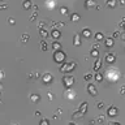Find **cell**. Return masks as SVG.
<instances>
[{
	"label": "cell",
	"instance_id": "obj_38",
	"mask_svg": "<svg viewBox=\"0 0 125 125\" xmlns=\"http://www.w3.org/2000/svg\"><path fill=\"white\" fill-rule=\"evenodd\" d=\"M39 72H34V78H39Z\"/></svg>",
	"mask_w": 125,
	"mask_h": 125
},
{
	"label": "cell",
	"instance_id": "obj_32",
	"mask_svg": "<svg viewBox=\"0 0 125 125\" xmlns=\"http://www.w3.org/2000/svg\"><path fill=\"white\" fill-rule=\"evenodd\" d=\"M37 16H38V12L35 10V12H34V14H33V16H30V18H29V20H30V21H34V20H35V18H37Z\"/></svg>",
	"mask_w": 125,
	"mask_h": 125
},
{
	"label": "cell",
	"instance_id": "obj_13",
	"mask_svg": "<svg viewBox=\"0 0 125 125\" xmlns=\"http://www.w3.org/2000/svg\"><path fill=\"white\" fill-rule=\"evenodd\" d=\"M100 67H102V59L96 58V61H95V64H94V72H98L100 69Z\"/></svg>",
	"mask_w": 125,
	"mask_h": 125
},
{
	"label": "cell",
	"instance_id": "obj_9",
	"mask_svg": "<svg viewBox=\"0 0 125 125\" xmlns=\"http://www.w3.org/2000/svg\"><path fill=\"white\" fill-rule=\"evenodd\" d=\"M50 35H51L52 38H54V39H56V40H58L59 38L61 37V31H60L59 29H52V31L50 33Z\"/></svg>",
	"mask_w": 125,
	"mask_h": 125
},
{
	"label": "cell",
	"instance_id": "obj_37",
	"mask_svg": "<svg viewBox=\"0 0 125 125\" xmlns=\"http://www.w3.org/2000/svg\"><path fill=\"white\" fill-rule=\"evenodd\" d=\"M47 94H48V99H50V100H52V99L55 98V96H54V94H52V91H48Z\"/></svg>",
	"mask_w": 125,
	"mask_h": 125
},
{
	"label": "cell",
	"instance_id": "obj_18",
	"mask_svg": "<svg viewBox=\"0 0 125 125\" xmlns=\"http://www.w3.org/2000/svg\"><path fill=\"white\" fill-rule=\"evenodd\" d=\"M30 100H31L33 103H38V102L40 100V96L38 95V94H31V95H30Z\"/></svg>",
	"mask_w": 125,
	"mask_h": 125
},
{
	"label": "cell",
	"instance_id": "obj_4",
	"mask_svg": "<svg viewBox=\"0 0 125 125\" xmlns=\"http://www.w3.org/2000/svg\"><path fill=\"white\" fill-rule=\"evenodd\" d=\"M42 82L44 83V85H50V83L54 82V76H52L51 73H44L43 76H42Z\"/></svg>",
	"mask_w": 125,
	"mask_h": 125
},
{
	"label": "cell",
	"instance_id": "obj_42",
	"mask_svg": "<svg viewBox=\"0 0 125 125\" xmlns=\"http://www.w3.org/2000/svg\"><path fill=\"white\" fill-rule=\"evenodd\" d=\"M0 8H1V9H5V8H7V4H1V7H0Z\"/></svg>",
	"mask_w": 125,
	"mask_h": 125
},
{
	"label": "cell",
	"instance_id": "obj_15",
	"mask_svg": "<svg viewBox=\"0 0 125 125\" xmlns=\"http://www.w3.org/2000/svg\"><path fill=\"white\" fill-rule=\"evenodd\" d=\"M79 111L86 115V112H87V102H82V103L79 104Z\"/></svg>",
	"mask_w": 125,
	"mask_h": 125
},
{
	"label": "cell",
	"instance_id": "obj_22",
	"mask_svg": "<svg viewBox=\"0 0 125 125\" xmlns=\"http://www.w3.org/2000/svg\"><path fill=\"white\" fill-rule=\"evenodd\" d=\"M79 18H81V17H79L78 13H72V14H70V20L73 21V22H78Z\"/></svg>",
	"mask_w": 125,
	"mask_h": 125
},
{
	"label": "cell",
	"instance_id": "obj_25",
	"mask_svg": "<svg viewBox=\"0 0 125 125\" xmlns=\"http://www.w3.org/2000/svg\"><path fill=\"white\" fill-rule=\"evenodd\" d=\"M90 56H93V58H99V50H91V52H90Z\"/></svg>",
	"mask_w": 125,
	"mask_h": 125
},
{
	"label": "cell",
	"instance_id": "obj_3",
	"mask_svg": "<svg viewBox=\"0 0 125 125\" xmlns=\"http://www.w3.org/2000/svg\"><path fill=\"white\" fill-rule=\"evenodd\" d=\"M61 82L64 83L65 87H70V86H73V83L76 82V79H74V77H72V76H64L63 79H61Z\"/></svg>",
	"mask_w": 125,
	"mask_h": 125
},
{
	"label": "cell",
	"instance_id": "obj_12",
	"mask_svg": "<svg viewBox=\"0 0 125 125\" xmlns=\"http://www.w3.org/2000/svg\"><path fill=\"white\" fill-rule=\"evenodd\" d=\"M73 43H74V46H81V35H79V34H76L74 35V38H73Z\"/></svg>",
	"mask_w": 125,
	"mask_h": 125
},
{
	"label": "cell",
	"instance_id": "obj_34",
	"mask_svg": "<svg viewBox=\"0 0 125 125\" xmlns=\"http://www.w3.org/2000/svg\"><path fill=\"white\" fill-rule=\"evenodd\" d=\"M119 37H120L119 31H113V33H112V38H113V39H116V38H119Z\"/></svg>",
	"mask_w": 125,
	"mask_h": 125
},
{
	"label": "cell",
	"instance_id": "obj_2",
	"mask_svg": "<svg viewBox=\"0 0 125 125\" xmlns=\"http://www.w3.org/2000/svg\"><path fill=\"white\" fill-rule=\"evenodd\" d=\"M65 59H67V55H65V52L64 51H55V54H54V60H55V63H58V64H64L65 63Z\"/></svg>",
	"mask_w": 125,
	"mask_h": 125
},
{
	"label": "cell",
	"instance_id": "obj_17",
	"mask_svg": "<svg viewBox=\"0 0 125 125\" xmlns=\"http://www.w3.org/2000/svg\"><path fill=\"white\" fill-rule=\"evenodd\" d=\"M104 121H106L104 116L100 115V116H98L96 119H94V124H104Z\"/></svg>",
	"mask_w": 125,
	"mask_h": 125
},
{
	"label": "cell",
	"instance_id": "obj_26",
	"mask_svg": "<svg viewBox=\"0 0 125 125\" xmlns=\"http://www.w3.org/2000/svg\"><path fill=\"white\" fill-rule=\"evenodd\" d=\"M95 39H96L98 42L103 40V39H104V35H103V33H96V34H95Z\"/></svg>",
	"mask_w": 125,
	"mask_h": 125
},
{
	"label": "cell",
	"instance_id": "obj_7",
	"mask_svg": "<svg viewBox=\"0 0 125 125\" xmlns=\"http://www.w3.org/2000/svg\"><path fill=\"white\" fill-rule=\"evenodd\" d=\"M87 91H89V94H90L91 96H96V95H98V90H96V87L93 85V83H89Z\"/></svg>",
	"mask_w": 125,
	"mask_h": 125
},
{
	"label": "cell",
	"instance_id": "obj_40",
	"mask_svg": "<svg viewBox=\"0 0 125 125\" xmlns=\"http://www.w3.org/2000/svg\"><path fill=\"white\" fill-rule=\"evenodd\" d=\"M34 116H35V117H39V116H40V112H39V111H35V112H34Z\"/></svg>",
	"mask_w": 125,
	"mask_h": 125
},
{
	"label": "cell",
	"instance_id": "obj_27",
	"mask_svg": "<svg viewBox=\"0 0 125 125\" xmlns=\"http://www.w3.org/2000/svg\"><path fill=\"white\" fill-rule=\"evenodd\" d=\"M40 48H42V51H47V43L44 42V39H42L40 40Z\"/></svg>",
	"mask_w": 125,
	"mask_h": 125
},
{
	"label": "cell",
	"instance_id": "obj_16",
	"mask_svg": "<svg viewBox=\"0 0 125 125\" xmlns=\"http://www.w3.org/2000/svg\"><path fill=\"white\" fill-rule=\"evenodd\" d=\"M52 50L54 51H60L61 50V44H60V42H52Z\"/></svg>",
	"mask_w": 125,
	"mask_h": 125
},
{
	"label": "cell",
	"instance_id": "obj_30",
	"mask_svg": "<svg viewBox=\"0 0 125 125\" xmlns=\"http://www.w3.org/2000/svg\"><path fill=\"white\" fill-rule=\"evenodd\" d=\"M60 13L64 14V16H65V14H68V8H65V7H61V8H60Z\"/></svg>",
	"mask_w": 125,
	"mask_h": 125
},
{
	"label": "cell",
	"instance_id": "obj_41",
	"mask_svg": "<svg viewBox=\"0 0 125 125\" xmlns=\"http://www.w3.org/2000/svg\"><path fill=\"white\" fill-rule=\"evenodd\" d=\"M120 38H121V39H123V40L125 42V31H124L123 34H120Z\"/></svg>",
	"mask_w": 125,
	"mask_h": 125
},
{
	"label": "cell",
	"instance_id": "obj_24",
	"mask_svg": "<svg viewBox=\"0 0 125 125\" xmlns=\"http://www.w3.org/2000/svg\"><path fill=\"white\" fill-rule=\"evenodd\" d=\"M29 39H30V37H29V34H22V35H21V42H22V43H28V42H29Z\"/></svg>",
	"mask_w": 125,
	"mask_h": 125
},
{
	"label": "cell",
	"instance_id": "obj_21",
	"mask_svg": "<svg viewBox=\"0 0 125 125\" xmlns=\"http://www.w3.org/2000/svg\"><path fill=\"white\" fill-rule=\"evenodd\" d=\"M117 5V0H107V7L108 8H115Z\"/></svg>",
	"mask_w": 125,
	"mask_h": 125
},
{
	"label": "cell",
	"instance_id": "obj_6",
	"mask_svg": "<svg viewBox=\"0 0 125 125\" xmlns=\"http://www.w3.org/2000/svg\"><path fill=\"white\" fill-rule=\"evenodd\" d=\"M117 113H119V111H117L116 107H113V106L108 107V109H107V115H108L109 117H116Z\"/></svg>",
	"mask_w": 125,
	"mask_h": 125
},
{
	"label": "cell",
	"instance_id": "obj_35",
	"mask_svg": "<svg viewBox=\"0 0 125 125\" xmlns=\"http://www.w3.org/2000/svg\"><path fill=\"white\" fill-rule=\"evenodd\" d=\"M99 43H98V42H96V43H93V48H94V50H99Z\"/></svg>",
	"mask_w": 125,
	"mask_h": 125
},
{
	"label": "cell",
	"instance_id": "obj_11",
	"mask_svg": "<svg viewBox=\"0 0 125 125\" xmlns=\"http://www.w3.org/2000/svg\"><path fill=\"white\" fill-rule=\"evenodd\" d=\"M104 44H106V47L111 48V47H113V44H115V40H113V38H106Z\"/></svg>",
	"mask_w": 125,
	"mask_h": 125
},
{
	"label": "cell",
	"instance_id": "obj_44",
	"mask_svg": "<svg viewBox=\"0 0 125 125\" xmlns=\"http://www.w3.org/2000/svg\"><path fill=\"white\" fill-rule=\"evenodd\" d=\"M123 29H124V31H125V24H124V26H123Z\"/></svg>",
	"mask_w": 125,
	"mask_h": 125
},
{
	"label": "cell",
	"instance_id": "obj_29",
	"mask_svg": "<svg viewBox=\"0 0 125 125\" xmlns=\"http://www.w3.org/2000/svg\"><path fill=\"white\" fill-rule=\"evenodd\" d=\"M39 124H40V125H48V124H50V120H47V119H40Z\"/></svg>",
	"mask_w": 125,
	"mask_h": 125
},
{
	"label": "cell",
	"instance_id": "obj_5",
	"mask_svg": "<svg viewBox=\"0 0 125 125\" xmlns=\"http://www.w3.org/2000/svg\"><path fill=\"white\" fill-rule=\"evenodd\" d=\"M64 98L68 99V100H72V99H74V98H76V93L73 91V90H70L69 87H68V90L64 93Z\"/></svg>",
	"mask_w": 125,
	"mask_h": 125
},
{
	"label": "cell",
	"instance_id": "obj_28",
	"mask_svg": "<svg viewBox=\"0 0 125 125\" xmlns=\"http://www.w3.org/2000/svg\"><path fill=\"white\" fill-rule=\"evenodd\" d=\"M95 79L98 82H102V81H103V74H102V73H96L95 74Z\"/></svg>",
	"mask_w": 125,
	"mask_h": 125
},
{
	"label": "cell",
	"instance_id": "obj_20",
	"mask_svg": "<svg viewBox=\"0 0 125 125\" xmlns=\"http://www.w3.org/2000/svg\"><path fill=\"white\" fill-rule=\"evenodd\" d=\"M22 7H24L25 9H30V8L33 7L31 0H25V1H24V4H22Z\"/></svg>",
	"mask_w": 125,
	"mask_h": 125
},
{
	"label": "cell",
	"instance_id": "obj_14",
	"mask_svg": "<svg viewBox=\"0 0 125 125\" xmlns=\"http://www.w3.org/2000/svg\"><path fill=\"white\" fill-rule=\"evenodd\" d=\"M85 7H86V8H94V7H96L95 0H86V1H85Z\"/></svg>",
	"mask_w": 125,
	"mask_h": 125
},
{
	"label": "cell",
	"instance_id": "obj_39",
	"mask_svg": "<svg viewBox=\"0 0 125 125\" xmlns=\"http://www.w3.org/2000/svg\"><path fill=\"white\" fill-rule=\"evenodd\" d=\"M120 94H121V95H124V94H125V87H124V86L120 89Z\"/></svg>",
	"mask_w": 125,
	"mask_h": 125
},
{
	"label": "cell",
	"instance_id": "obj_8",
	"mask_svg": "<svg viewBox=\"0 0 125 125\" xmlns=\"http://www.w3.org/2000/svg\"><path fill=\"white\" fill-rule=\"evenodd\" d=\"M115 61H116V55H115V54H111V52H109V54L106 55V63L113 64Z\"/></svg>",
	"mask_w": 125,
	"mask_h": 125
},
{
	"label": "cell",
	"instance_id": "obj_23",
	"mask_svg": "<svg viewBox=\"0 0 125 125\" xmlns=\"http://www.w3.org/2000/svg\"><path fill=\"white\" fill-rule=\"evenodd\" d=\"M50 35V34H48L46 30H43V29H39V37L40 38H43V39H46V38Z\"/></svg>",
	"mask_w": 125,
	"mask_h": 125
},
{
	"label": "cell",
	"instance_id": "obj_33",
	"mask_svg": "<svg viewBox=\"0 0 125 125\" xmlns=\"http://www.w3.org/2000/svg\"><path fill=\"white\" fill-rule=\"evenodd\" d=\"M8 24H9V25H14V24H16V21H14L13 17H9V18H8Z\"/></svg>",
	"mask_w": 125,
	"mask_h": 125
},
{
	"label": "cell",
	"instance_id": "obj_31",
	"mask_svg": "<svg viewBox=\"0 0 125 125\" xmlns=\"http://www.w3.org/2000/svg\"><path fill=\"white\" fill-rule=\"evenodd\" d=\"M96 104H98L96 107L99 108V109H103V108H104V106H106V103H104V102H98Z\"/></svg>",
	"mask_w": 125,
	"mask_h": 125
},
{
	"label": "cell",
	"instance_id": "obj_1",
	"mask_svg": "<svg viewBox=\"0 0 125 125\" xmlns=\"http://www.w3.org/2000/svg\"><path fill=\"white\" fill-rule=\"evenodd\" d=\"M76 68H77V63L76 61H69V63H64L63 65H60V72L61 73H69V72H72V70H74Z\"/></svg>",
	"mask_w": 125,
	"mask_h": 125
},
{
	"label": "cell",
	"instance_id": "obj_19",
	"mask_svg": "<svg viewBox=\"0 0 125 125\" xmlns=\"http://www.w3.org/2000/svg\"><path fill=\"white\" fill-rule=\"evenodd\" d=\"M83 116H85V113L81 112L79 109H78V111H76V112L73 113V119H82Z\"/></svg>",
	"mask_w": 125,
	"mask_h": 125
},
{
	"label": "cell",
	"instance_id": "obj_10",
	"mask_svg": "<svg viewBox=\"0 0 125 125\" xmlns=\"http://www.w3.org/2000/svg\"><path fill=\"white\" fill-rule=\"evenodd\" d=\"M91 35H93V33H91V30H90V29H82V37L83 38L89 39V38H91Z\"/></svg>",
	"mask_w": 125,
	"mask_h": 125
},
{
	"label": "cell",
	"instance_id": "obj_36",
	"mask_svg": "<svg viewBox=\"0 0 125 125\" xmlns=\"http://www.w3.org/2000/svg\"><path fill=\"white\" fill-rule=\"evenodd\" d=\"M91 78H93V74H86V76H85V79H86V81H91Z\"/></svg>",
	"mask_w": 125,
	"mask_h": 125
},
{
	"label": "cell",
	"instance_id": "obj_43",
	"mask_svg": "<svg viewBox=\"0 0 125 125\" xmlns=\"http://www.w3.org/2000/svg\"><path fill=\"white\" fill-rule=\"evenodd\" d=\"M120 4L121 5H125V0H120Z\"/></svg>",
	"mask_w": 125,
	"mask_h": 125
}]
</instances>
